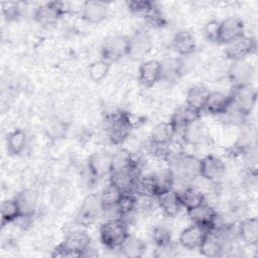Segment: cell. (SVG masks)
<instances>
[{"label": "cell", "instance_id": "cell-1", "mask_svg": "<svg viewBox=\"0 0 258 258\" xmlns=\"http://www.w3.org/2000/svg\"><path fill=\"white\" fill-rule=\"evenodd\" d=\"M127 222L122 218H112L100 227V240L110 250H119L129 236Z\"/></svg>", "mask_w": 258, "mask_h": 258}, {"label": "cell", "instance_id": "cell-2", "mask_svg": "<svg viewBox=\"0 0 258 258\" xmlns=\"http://www.w3.org/2000/svg\"><path fill=\"white\" fill-rule=\"evenodd\" d=\"M90 247L89 234L85 231H75L52 250L51 257H84Z\"/></svg>", "mask_w": 258, "mask_h": 258}, {"label": "cell", "instance_id": "cell-3", "mask_svg": "<svg viewBox=\"0 0 258 258\" xmlns=\"http://www.w3.org/2000/svg\"><path fill=\"white\" fill-rule=\"evenodd\" d=\"M133 121L127 112H115L107 118L106 130L110 142L114 145L122 144L130 135Z\"/></svg>", "mask_w": 258, "mask_h": 258}, {"label": "cell", "instance_id": "cell-4", "mask_svg": "<svg viewBox=\"0 0 258 258\" xmlns=\"http://www.w3.org/2000/svg\"><path fill=\"white\" fill-rule=\"evenodd\" d=\"M200 159L187 153H177L170 161V170L174 180L188 183L199 176Z\"/></svg>", "mask_w": 258, "mask_h": 258}, {"label": "cell", "instance_id": "cell-5", "mask_svg": "<svg viewBox=\"0 0 258 258\" xmlns=\"http://www.w3.org/2000/svg\"><path fill=\"white\" fill-rule=\"evenodd\" d=\"M129 37L122 34H116L105 39L101 47V56L102 59L111 63L118 61L125 56H129Z\"/></svg>", "mask_w": 258, "mask_h": 258}, {"label": "cell", "instance_id": "cell-6", "mask_svg": "<svg viewBox=\"0 0 258 258\" xmlns=\"http://www.w3.org/2000/svg\"><path fill=\"white\" fill-rule=\"evenodd\" d=\"M103 212L100 196L97 194H91L83 201L77 213L76 222L83 227H89L98 220Z\"/></svg>", "mask_w": 258, "mask_h": 258}, {"label": "cell", "instance_id": "cell-7", "mask_svg": "<svg viewBox=\"0 0 258 258\" xmlns=\"http://www.w3.org/2000/svg\"><path fill=\"white\" fill-rule=\"evenodd\" d=\"M186 213L194 225H197L207 231L215 230L218 227V213L212 206L207 204V202L187 211Z\"/></svg>", "mask_w": 258, "mask_h": 258}, {"label": "cell", "instance_id": "cell-8", "mask_svg": "<svg viewBox=\"0 0 258 258\" xmlns=\"http://www.w3.org/2000/svg\"><path fill=\"white\" fill-rule=\"evenodd\" d=\"M68 8H66L62 2L50 1L38 6L33 14L34 20L43 26H49L55 24L59 18L67 13Z\"/></svg>", "mask_w": 258, "mask_h": 258}, {"label": "cell", "instance_id": "cell-9", "mask_svg": "<svg viewBox=\"0 0 258 258\" xmlns=\"http://www.w3.org/2000/svg\"><path fill=\"white\" fill-rule=\"evenodd\" d=\"M226 173V165L224 161L212 154L206 155L200 159L199 176L204 179L217 183L224 177Z\"/></svg>", "mask_w": 258, "mask_h": 258}, {"label": "cell", "instance_id": "cell-10", "mask_svg": "<svg viewBox=\"0 0 258 258\" xmlns=\"http://www.w3.org/2000/svg\"><path fill=\"white\" fill-rule=\"evenodd\" d=\"M257 48V41L251 36H242L241 38L226 44L224 55L232 61L245 59L248 55L254 53Z\"/></svg>", "mask_w": 258, "mask_h": 258}, {"label": "cell", "instance_id": "cell-11", "mask_svg": "<svg viewBox=\"0 0 258 258\" xmlns=\"http://www.w3.org/2000/svg\"><path fill=\"white\" fill-rule=\"evenodd\" d=\"M226 238L218 230L207 231L199 247L200 253L209 258L221 257L224 255Z\"/></svg>", "mask_w": 258, "mask_h": 258}, {"label": "cell", "instance_id": "cell-12", "mask_svg": "<svg viewBox=\"0 0 258 258\" xmlns=\"http://www.w3.org/2000/svg\"><path fill=\"white\" fill-rule=\"evenodd\" d=\"M245 35L244 21L237 16H231L220 22L219 43L229 44Z\"/></svg>", "mask_w": 258, "mask_h": 258}, {"label": "cell", "instance_id": "cell-13", "mask_svg": "<svg viewBox=\"0 0 258 258\" xmlns=\"http://www.w3.org/2000/svg\"><path fill=\"white\" fill-rule=\"evenodd\" d=\"M139 164L109 174L110 182L117 186L122 192H133L138 178L140 177Z\"/></svg>", "mask_w": 258, "mask_h": 258}, {"label": "cell", "instance_id": "cell-14", "mask_svg": "<svg viewBox=\"0 0 258 258\" xmlns=\"http://www.w3.org/2000/svg\"><path fill=\"white\" fill-rule=\"evenodd\" d=\"M231 95L233 97V104L249 115L256 104V89L251 84L233 87Z\"/></svg>", "mask_w": 258, "mask_h": 258}, {"label": "cell", "instance_id": "cell-15", "mask_svg": "<svg viewBox=\"0 0 258 258\" xmlns=\"http://www.w3.org/2000/svg\"><path fill=\"white\" fill-rule=\"evenodd\" d=\"M129 56L133 59H140L144 57L152 48L150 35L144 29L137 30L131 37H129Z\"/></svg>", "mask_w": 258, "mask_h": 258}, {"label": "cell", "instance_id": "cell-16", "mask_svg": "<svg viewBox=\"0 0 258 258\" xmlns=\"http://www.w3.org/2000/svg\"><path fill=\"white\" fill-rule=\"evenodd\" d=\"M138 74L140 83L146 88H151L162 79L161 63L156 59L146 60L140 66Z\"/></svg>", "mask_w": 258, "mask_h": 258}, {"label": "cell", "instance_id": "cell-17", "mask_svg": "<svg viewBox=\"0 0 258 258\" xmlns=\"http://www.w3.org/2000/svg\"><path fill=\"white\" fill-rule=\"evenodd\" d=\"M111 156L108 152H96L90 156L88 160V170L90 175L96 179L101 178L106 174L110 173V166H111Z\"/></svg>", "mask_w": 258, "mask_h": 258}, {"label": "cell", "instance_id": "cell-18", "mask_svg": "<svg viewBox=\"0 0 258 258\" xmlns=\"http://www.w3.org/2000/svg\"><path fill=\"white\" fill-rule=\"evenodd\" d=\"M108 6L102 1H86L82 6V18L90 24H98L106 19Z\"/></svg>", "mask_w": 258, "mask_h": 258}, {"label": "cell", "instance_id": "cell-19", "mask_svg": "<svg viewBox=\"0 0 258 258\" xmlns=\"http://www.w3.org/2000/svg\"><path fill=\"white\" fill-rule=\"evenodd\" d=\"M176 134L173 125L168 122H161L154 126L150 133V143L155 148H162L169 145Z\"/></svg>", "mask_w": 258, "mask_h": 258}, {"label": "cell", "instance_id": "cell-20", "mask_svg": "<svg viewBox=\"0 0 258 258\" xmlns=\"http://www.w3.org/2000/svg\"><path fill=\"white\" fill-rule=\"evenodd\" d=\"M233 103V97L230 94L214 91L210 92L206 101L205 109L212 115H223Z\"/></svg>", "mask_w": 258, "mask_h": 258}, {"label": "cell", "instance_id": "cell-21", "mask_svg": "<svg viewBox=\"0 0 258 258\" xmlns=\"http://www.w3.org/2000/svg\"><path fill=\"white\" fill-rule=\"evenodd\" d=\"M253 74L254 70L252 66L245 61V59L233 61L228 72V76L230 82L233 84V87L250 84V80L252 79Z\"/></svg>", "mask_w": 258, "mask_h": 258}, {"label": "cell", "instance_id": "cell-22", "mask_svg": "<svg viewBox=\"0 0 258 258\" xmlns=\"http://www.w3.org/2000/svg\"><path fill=\"white\" fill-rule=\"evenodd\" d=\"M206 233H207V230L192 224L191 226L181 231L178 237V242L180 246L183 247L184 249H187V250L199 249Z\"/></svg>", "mask_w": 258, "mask_h": 258}, {"label": "cell", "instance_id": "cell-23", "mask_svg": "<svg viewBox=\"0 0 258 258\" xmlns=\"http://www.w3.org/2000/svg\"><path fill=\"white\" fill-rule=\"evenodd\" d=\"M202 112L197 111L186 104L179 107L171 116L170 118V123L173 125L176 133L178 131H181L186 125L200 120Z\"/></svg>", "mask_w": 258, "mask_h": 258}, {"label": "cell", "instance_id": "cell-24", "mask_svg": "<svg viewBox=\"0 0 258 258\" xmlns=\"http://www.w3.org/2000/svg\"><path fill=\"white\" fill-rule=\"evenodd\" d=\"M157 204L167 217H175L182 209L178 192L173 188L156 197Z\"/></svg>", "mask_w": 258, "mask_h": 258}, {"label": "cell", "instance_id": "cell-25", "mask_svg": "<svg viewBox=\"0 0 258 258\" xmlns=\"http://www.w3.org/2000/svg\"><path fill=\"white\" fill-rule=\"evenodd\" d=\"M172 47L179 55H190L196 51L197 42L194 35L186 30L176 32L172 38Z\"/></svg>", "mask_w": 258, "mask_h": 258}, {"label": "cell", "instance_id": "cell-26", "mask_svg": "<svg viewBox=\"0 0 258 258\" xmlns=\"http://www.w3.org/2000/svg\"><path fill=\"white\" fill-rule=\"evenodd\" d=\"M237 235L248 245L257 246L258 243V220L257 218H247L240 222L237 228Z\"/></svg>", "mask_w": 258, "mask_h": 258}, {"label": "cell", "instance_id": "cell-27", "mask_svg": "<svg viewBox=\"0 0 258 258\" xmlns=\"http://www.w3.org/2000/svg\"><path fill=\"white\" fill-rule=\"evenodd\" d=\"M182 208L187 211L202 205L206 202L203 191L194 185H186L180 191H177Z\"/></svg>", "mask_w": 258, "mask_h": 258}, {"label": "cell", "instance_id": "cell-28", "mask_svg": "<svg viewBox=\"0 0 258 258\" xmlns=\"http://www.w3.org/2000/svg\"><path fill=\"white\" fill-rule=\"evenodd\" d=\"M210 92L211 91L205 85H195L187 91L185 104L190 108L202 112L205 109L206 101L208 99Z\"/></svg>", "mask_w": 258, "mask_h": 258}, {"label": "cell", "instance_id": "cell-29", "mask_svg": "<svg viewBox=\"0 0 258 258\" xmlns=\"http://www.w3.org/2000/svg\"><path fill=\"white\" fill-rule=\"evenodd\" d=\"M162 79L168 83H174L182 76L183 62L178 57H168L160 61Z\"/></svg>", "mask_w": 258, "mask_h": 258}, {"label": "cell", "instance_id": "cell-30", "mask_svg": "<svg viewBox=\"0 0 258 258\" xmlns=\"http://www.w3.org/2000/svg\"><path fill=\"white\" fill-rule=\"evenodd\" d=\"M183 141L190 145H199L206 139V129L200 120L186 125L181 131Z\"/></svg>", "mask_w": 258, "mask_h": 258}, {"label": "cell", "instance_id": "cell-31", "mask_svg": "<svg viewBox=\"0 0 258 258\" xmlns=\"http://www.w3.org/2000/svg\"><path fill=\"white\" fill-rule=\"evenodd\" d=\"M19 206L21 216L32 218L36 210V202H37V195L32 189H25L19 192L14 198Z\"/></svg>", "mask_w": 258, "mask_h": 258}, {"label": "cell", "instance_id": "cell-32", "mask_svg": "<svg viewBox=\"0 0 258 258\" xmlns=\"http://www.w3.org/2000/svg\"><path fill=\"white\" fill-rule=\"evenodd\" d=\"M135 165H138V161L134 158L131 152H129L126 149H120L113 153L111 156L110 173L123 170Z\"/></svg>", "mask_w": 258, "mask_h": 258}, {"label": "cell", "instance_id": "cell-33", "mask_svg": "<svg viewBox=\"0 0 258 258\" xmlns=\"http://www.w3.org/2000/svg\"><path fill=\"white\" fill-rule=\"evenodd\" d=\"M119 250L125 257L138 258L143 256L146 250V245L141 239L129 235Z\"/></svg>", "mask_w": 258, "mask_h": 258}, {"label": "cell", "instance_id": "cell-34", "mask_svg": "<svg viewBox=\"0 0 258 258\" xmlns=\"http://www.w3.org/2000/svg\"><path fill=\"white\" fill-rule=\"evenodd\" d=\"M1 213V225L4 227L10 223L16 222L21 217V212L18 203L15 199L5 200L1 203L0 207Z\"/></svg>", "mask_w": 258, "mask_h": 258}, {"label": "cell", "instance_id": "cell-35", "mask_svg": "<svg viewBox=\"0 0 258 258\" xmlns=\"http://www.w3.org/2000/svg\"><path fill=\"white\" fill-rule=\"evenodd\" d=\"M27 143V135L22 129H15L7 136V151L11 155H19Z\"/></svg>", "mask_w": 258, "mask_h": 258}, {"label": "cell", "instance_id": "cell-36", "mask_svg": "<svg viewBox=\"0 0 258 258\" xmlns=\"http://www.w3.org/2000/svg\"><path fill=\"white\" fill-rule=\"evenodd\" d=\"M138 208V197L133 192H123L115 210L118 218L125 217L134 213Z\"/></svg>", "mask_w": 258, "mask_h": 258}, {"label": "cell", "instance_id": "cell-37", "mask_svg": "<svg viewBox=\"0 0 258 258\" xmlns=\"http://www.w3.org/2000/svg\"><path fill=\"white\" fill-rule=\"evenodd\" d=\"M123 192L112 183H109L100 195V201L103 208V211L115 210L119 200L121 199Z\"/></svg>", "mask_w": 258, "mask_h": 258}, {"label": "cell", "instance_id": "cell-38", "mask_svg": "<svg viewBox=\"0 0 258 258\" xmlns=\"http://www.w3.org/2000/svg\"><path fill=\"white\" fill-rule=\"evenodd\" d=\"M154 178L156 185V197L173 188L174 177L170 168L163 169L159 172L154 173Z\"/></svg>", "mask_w": 258, "mask_h": 258}, {"label": "cell", "instance_id": "cell-39", "mask_svg": "<svg viewBox=\"0 0 258 258\" xmlns=\"http://www.w3.org/2000/svg\"><path fill=\"white\" fill-rule=\"evenodd\" d=\"M110 67H111V63H109L104 59H100L92 62L88 69L90 79L96 83L103 81L107 77L110 71Z\"/></svg>", "mask_w": 258, "mask_h": 258}, {"label": "cell", "instance_id": "cell-40", "mask_svg": "<svg viewBox=\"0 0 258 258\" xmlns=\"http://www.w3.org/2000/svg\"><path fill=\"white\" fill-rule=\"evenodd\" d=\"M152 240L156 247H162L170 244L171 241V231L165 225H157L153 228Z\"/></svg>", "mask_w": 258, "mask_h": 258}, {"label": "cell", "instance_id": "cell-41", "mask_svg": "<svg viewBox=\"0 0 258 258\" xmlns=\"http://www.w3.org/2000/svg\"><path fill=\"white\" fill-rule=\"evenodd\" d=\"M225 117L227 123L232 125H243L248 117V114L243 112L241 109H239L237 106H235L233 103L229 107V109L223 114Z\"/></svg>", "mask_w": 258, "mask_h": 258}, {"label": "cell", "instance_id": "cell-42", "mask_svg": "<svg viewBox=\"0 0 258 258\" xmlns=\"http://www.w3.org/2000/svg\"><path fill=\"white\" fill-rule=\"evenodd\" d=\"M143 18L145 22L153 28H159L166 24V20L156 4L143 16Z\"/></svg>", "mask_w": 258, "mask_h": 258}, {"label": "cell", "instance_id": "cell-43", "mask_svg": "<svg viewBox=\"0 0 258 258\" xmlns=\"http://www.w3.org/2000/svg\"><path fill=\"white\" fill-rule=\"evenodd\" d=\"M126 5L131 13L143 17L155 5V2L148 0H133L127 1Z\"/></svg>", "mask_w": 258, "mask_h": 258}, {"label": "cell", "instance_id": "cell-44", "mask_svg": "<svg viewBox=\"0 0 258 258\" xmlns=\"http://www.w3.org/2000/svg\"><path fill=\"white\" fill-rule=\"evenodd\" d=\"M203 33L205 38L210 42H219L220 35V21L211 20L203 27Z\"/></svg>", "mask_w": 258, "mask_h": 258}, {"label": "cell", "instance_id": "cell-45", "mask_svg": "<svg viewBox=\"0 0 258 258\" xmlns=\"http://www.w3.org/2000/svg\"><path fill=\"white\" fill-rule=\"evenodd\" d=\"M2 13L4 15V18L8 21L17 19L20 15L19 4L16 2H3Z\"/></svg>", "mask_w": 258, "mask_h": 258}]
</instances>
